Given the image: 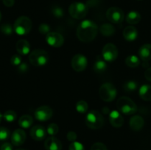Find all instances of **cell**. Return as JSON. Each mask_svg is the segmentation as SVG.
<instances>
[{"label":"cell","instance_id":"8992f818","mask_svg":"<svg viewBox=\"0 0 151 150\" xmlns=\"http://www.w3.org/2000/svg\"><path fill=\"white\" fill-rule=\"evenodd\" d=\"M99 95L100 98L106 102H110L114 100L117 95L116 88L113 84L106 82L100 86L99 89Z\"/></svg>","mask_w":151,"mask_h":150},{"label":"cell","instance_id":"4dcf8cb0","mask_svg":"<svg viewBox=\"0 0 151 150\" xmlns=\"http://www.w3.org/2000/svg\"><path fill=\"white\" fill-rule=\"evenodd\" d=\"M0 30L3 34L6 35H12L13 32V28L12 26L9 24H3L0 26Z\"/></svg>","mask_w":151,"mask_h":150},{"label":"cell","instance_id":"ee69618b","mask_svg":"<svg viewBox=\"0 0 151 150\" xmlns=\"http://www.w3.org/2000/svg\"><path fill=\"white\" fill-rule=\"evenodd\" d=\"M1 12H0V21H1Z\"/></svg>","mask_w":151,"mask_h":150},{"label":"cell","instance_id":"603a6c76","mask_svg":"<svg viewBox=\"0 0 151 150\" xmlns=\"http://www.w3.org/2000/svg\"><path fill=\"white\" fill-rule=\"evenodd\" d=\"M100 31L103 36L110 37L114 35L115 28L112 24L109 23L103 24L100 26Z\"/></svg>","mask_w":151,"mask_h":150},{"label":"cell","instance_id":"44dd1931","mask_svg":"<svg viewBox=\"0 0 151 150\" xmlns=\"http://www.w3.org/2000/svg\"><path fill=\"white\" fill-rule=\"evenodd\" d=\"M139 94L142 99L147 101H151V85H142L139 91Z\"/></svg>","mask_w":151,"mask_h":150},{"label":"cell","instance_id":"52a82bcc","mask_svg":"<svg viewBox=\"0 0 151 150\" xmlns=\"http://www.w3.org/2000/svg\"><path fill=\"white\" fill-rule=\"evenodd\" d=\"M69 13L72 18L80 20L86 16L88 13V6L79 1L73 2L69 6Z\"/></svg>","mask_w":151,"mask_h":150},{"label":"cell","instance_id":"74e56055","mask_svg":"<svg viewBox=\"0 0 151 150\" xmlns=\"http://www.w3.org/2000/svg\"><path fill=\"white\" fill-rule=\"evenodd\" d=\"M66 138H67L68 141H71V142H74V141H76L78 135H77L76 132H75L74 131H70L67 133Z\"/></svg>","mask_w":151,"mask_h":150},{"label":"cell","instance_id":"f546056e","mask_svg":"<svg viewBox=\"0 0 151 150\" xmlns=\"http://www.w3.org/2000/svg\"><path fill=\"white\" fill-rule=\"evenodd\" d=\"M47 134H49L51 136L57 135L58 132H59V126L58 125L55 123H51L48 125L47 128Z\"/></svg>","mask_w":151,"mask_h":150},{"label":"cell","instance_id":"7c38bea8","mask_svg":"<svg viewBox=\"0 0 151 150\" xmlns=\"http://www.w3.org/2000/svg\"><path fill=\"white\" fill-rule=\"evenodd\" d=\"M46 41L50 46L60 47L64 43V38L63 35L55 32H50L46 35Z\"/></svg>","mask_w":151,"mask_h":150},{"label":"cell","instance_id":"cb8c5ba5","mask_svg":"<svg viewBox=\"0 0 151 150\" xmlns=\"http://www.w3.org/2000/svg\"><path fill=\"white\" fill-rule=\"evenodd\" d=\"M32 124H33V119L29 115H24L21 116L19 120V126L24 129H27L30 127Z\"/></svg>","mask_w":151,"mask_h":150},{"label":"cell","instance_id":"7bdbcfd3","mask_svg":"<svg viewBox=\"0 0 151 150\" xmlns=\"http://www.w3.org/2000/svg\"><path fill=\"white\" fill-rule=\"evenodd\" d=\"M2 118H3V115H1V113H0V123H1V120H2Z\"/></svg>","mask_w":151,"mask_h":150},{"label":"cell","instance_id":"f1b7e54d","mask_svg":"<svg viewBox=\"0 0 151 150\" xmlns=\"http://www.w3.org/2000/svg\"><path fill=\"white\" fill-rule=\"evenodd\" d=\"M16 117H17V114H16V113L14 110H7V111L3 114V119H4L6 121L9 122V123H11V122L14 121L16 119Z\"/></svg>","mask_w":151,"mask_h":150},{"label":"cell","instance_id":"277c9868","mask_svg":"<svg viewBox=\"0 0 151 150\" xmlns=\"http://www.w3.org/2000/svg\"><path fill=\"white\" fill-rule=\"evenodd\" d=\"M32 26V23L31 19L27 16H22L16 20L13 29L19 35H25L30 32Z\"/></svg>","mask_w":151,"mask_h":150},{"label":"cell","instance_id":"7402d4cb","mask_svg":"<svg viewBox=\"0 0 151 150\" xmlns=\"http://www.w3.org/2000/svg\"><path fill=\"white\" fill-rule=\"evenodd\" d=\"M93 68H94V71L97 73H103L107 69V63L104 59L102 58L100 56H98L96 59Z\"/></svg>","mask_w":151,"mask_h":150},{"label":"cell","instance_id":"4316f807","mask_svg":"<svg viewBox=\"0 0 151 150\" xmlns=\"http://www.w3.org/2000/svg\"><path fill=\"white\" fill-rule=\"evenodd\" d=\"M137 87H138V84L137 82L134 80H129L124 83L123 89L126 92L132 93L137 89Z\"/></svg>","mask_w":151,"mask_h":150},{"label":"cell","instance_id":"bcb514c9","mask_svg":"<svg viewBox=\"0 0 151 150\" xmlns=\"http://www.w3.org/2000/svg\"><path fill=\"white\" fill-rule=\"evenodd\" d=\"M139 1H140V0H139Z\"/></svg>","mask_w":151,"mask_h":150},{"label":"cell","instance_id":"8fae6325","mask_svg":"<svg viewBox=\"0 0 151 150\" xmlns=\"http://www.w3.org/2000/svg\"><path fill=\"white\" fill-rule=\"evenodd\" d=\"M88 65V60L84 55L81 54H77L72 57V69L78 72H81L85 70Z\"/></svg>","mask_w":151,"mask_h":150},{"label":"cell","instance_id":"e575fe53","mask_svg":"<svg viewBox=\"0 0 151 150\" xmlns=\"http://www.w3.org/2000/svg\"><path fill=\"white\" fill-rule=\"evenodd\" d=\"M38 31L42 35H46L49 34L50 32V26H49L47 24H41L39 25V27H38Z\"/></svg>","mask_w":151,"mask_h":150},{"label":"cell","instance_id":"8d00e7d4","mask_svg":"<svg viewBox=\"0 0 151 150\" xmlns=\"http://www.w3.org/2000/svg\"><path fill=\"white\" fill-rule=\"evenodd\" d=\"M91 150H108V149L103 143L97 142L91 146Z\"/></svg>","mask_w":151,"mask_h":150},{"label":"cell","instance_id":"83f0119b","mask_svg":"<svg viewBox=\"0 0 151 150\" xmlns=\"http://www.w3.org/2000/svg\"><path fill=\"white\" fill-rule=\"evenodd\" d=\"M75 108L76 110L80 113H85L88 111V103L84 100H80L77 102L76 105H75Z\"/></svg>","mask_w":151,"mask_h":150},{"label":"cell","instance_id":"484cf974","mask_svg":"<svg viewBox=\"0 0 151 150\" xmlns=\"http://www.w3.org/2000/svg\"><path fill=\"white\" fill-rule=\"evenodd\" d=\"M125 63L130 68H137L139 66L140 60L137 56L130 55L125 59Z\"/></svg>","mask_w":151,"mask_h":150},{"label":"cell","instance_id":"6da1fadb","mask_svg":"<svg viewBox=\"0 0 151 150\" xmlns=\"http://www.w3.org/2000/svg\"><path fill=\"white\" fill-rule=\"evenodd\" d=\"M98 26L91 20H84L78 25L77 36L83 43L91 42L98 33Z\"/></svg>","mask_w":151,"mask_h":150},{"label":"cell","instance_id":"1f68e13d","mask_svg":"<svg viewBox=\"0 0 151 150\" xmlns=\"http://www.w3.org/2000/svg\"><path fill=\"white\" fill-rule=\"evenodd\" d=\"M10 135V130L7 128L1 126L0 127V141H6L9 138Z\"/></svg>","mask_w":151,"mask_h":150},{"label":"cell","instance_id":"b9f144b4","mask_svg":"<svg viewBox=\"0 0 151 150\" xmlns=\"http://www.w3.org/2000/svg\"><path fill=\"white\" fill-rule=\"evenodd\" d=\"M145 77L146 78V79L151 82V67L147 68L146 69V71H145Z\"/></svg>","mask_w":151,"mask_h":150},{"label":"cell","instance_id":"d4e9b609","mask_svg":"<svg viewBox=\"0 0 151 150\" xmlns=\"http://www.w3.org/2000/svg\"><path fill=\"white\" fill-rule=\"evenodd\" d=\"M141 20V15L137 11H131L126 16V21L130 24H137Z\"/></svg>","mask_w":151,"mask_h":150},{"label":"cell","instance_id":"836d02e7","mask_svg":"<svg viewBox=\"0 0 151 150\" xmlns=\"http://www.w3.org/2000/svg\"><path fill=\"white\" fill-rule=\"evenodd\" d=\"M69 150H85V148L81 143L78 141H74L69 145Z\"/></svg>","mask_w":151,"mask_h":150},{"label":"cell","instance_id":"7a4b0ae2","mask_svg":"<svg viewBox=\"0 0 151 150\" xmlns=\"http://www.w3.org/2000/svg\"><path fill=\"white\" fill-rule=\"evenodd\" d=\"M116 107L120 113L125 115H133L137 111V106L132 99L127 96L118 99Z\"/></svg>","mask_w":151,"mask_h":150},{"label":"cell","instance_id":"ba28073f","mask_svg":"<svg viewBox=\"0 0 151 150\" xmlns=\"http://www.w3.org/2000/svg\"><path fill=\"white\" fill-rule=\"evenodd\" d=\"M118 57V49L111 43L106 44L102 50V57L106 62H113Z\"/></svg>","mask_w":151,"mask_h":150},{"label":"cell","instance_id":"4fadbf2b","mask_svg":"<svg viewBox=\"0 0 151 150\" xmlns=\"http://www.w3.org/2000/svg\"><path fill=\"white\" fill-rule=\"evenodd\" d=\"M47 129L41 125H35L30 129V136L35 141H41L47 136Z\"/></svg>","mask_w":151,"mask_h":150},{"label":"cell","instance_id":"d6986e66","mask_svg":"<svg viewBox=\"0 0 151 150\" xmlns=\"http://www.w3.org/2000/svg\"><path fill=\"white\" fill-rule=\"evenodd\" d=\"M139 56L144 62L151 60V44H147L142 46L139 49Z\"/></svg>","mask_w":151,"mask_h":150},{"label":"cell","instance_id":"5bb4252c","mask_svg":"<svg viewBox=\"0 0 151 150\" xmlns=\"http://www.w3.org/2000/svg\"><path fill=\"white\" fill-rule=\"evenodd\" d=\"M27 135L22 129H17L11 135V143L13 146H19L25 142Z\"/></svg>","mask_w":151,"mask_h":150},{"label":"cell","instance_id":"d590c367","mask_svg":"<svg viewBox=\"0 0 151 150\" xmlns=\"http://www.w3.org/2000/svg\"><path fill=\"white\" fill-rule=\"evenodd\" d=\"M22 57L19 55H17V54H14L10 58V63H11L12 65L16 66H19V65L22 63Z\"/></svg>","mask_w":151,"mask_h":150},{"label":"cell","instance_id":"60d3db41","mask_svg":"<svg viewBox=\"0 0 151 150\" xmlns=\"http://www.w3.org/2000/svg\"><path fill=\"white\" fill-rule=\"evenodd\" d=\"M3 4L7 7H13L15 4V0H2Z\"/></svg>","mask_w":151,"mask_h":150},{"label":"cell","instance_id":"ffe728a7","mask_svg":"<svg viewBox=\"0 0 151 150\" xmlns=\"http://www.w3.org/2000/svg\"><path fill=\"white\" fill-rule=\"evenodd\" d=\"M122 35L126 41H134L137 39V36H138V32L134 26H128L124 29Z\"/></svg>","mask_w":151,"mask_h":150},{"label":"cell","instance_id":"9a60e30c","mask_svg":"<svg viewBox=\"0 0 151 150\" xmlns=\"http://www.w3.org/2000/svg\"><path fill=\"white\" fill-rule=\"evenodd\" d=\"M44 147L46 150H61L62 144L58 138L51 136L45 140Z\"/></svg>","mask_w":151,"mask_h":150},{"label":"cell","instance_id":"e0dca14e","mask_svg":"<svg viewBox=\"0 0 151 150\" xmlns=\"http://www.w3.org/2000/svg\"><path fill=\"white\" fill-rule=\"evenodd\" d=\"M130 127L134 131H139L143 128L145 124V121L142 116L136 115L132 116L130 119Z\"/></svg>","mask_w":151,"mask_h":150},{"label":"cell","instance_id":"f6af8a7d","mask_svg":"<svg viewBox=\"0 0 151 150\" xmlns=\"http://www.w3.org/2000/svg\"><path fill=\"white\" fill-rule=\"evenodd\" d=\"M16 150H25V149H16Z\"/></svg>","mask_w":151,"mask_h":150},{"label":"cell","instance_id":"5b68a950","mask_svg":"<svg viewBox=\"0 0 151 150\" xmlns=\"http://www.w3.org/2000/svg\"><path fill=\"white\" fill-rule=\"evenodd\" d=\"M49 54L45 50L37 49L29 54V61L35 66H43L48 63Z\"/></svg>","mask_w":151,"mask_h":150},{"label":"cell","instance_id":"30bf717a","mask_svg":"<svg viewBox=\"0 0 151 150\" xmlns=\"http://www.w3.org/2000/svg\"><path fill=\"white\" fill-rule=\"evenodd\" d=\"M52 115V109L47 105H43L38 107L34 112L35 118L39 121H46L50 120Z\"/></svg>","mask_w":151,"mask_h":150},{"label":"cell","instance_id":"3957f363","mask_svg":"<svg viewBox=\"0 0 151 150\" xmlns=\"http://www.w3.org/2000/svg\"><path fill=\"white\" fill-rule=\"evenodd\" d=\"M85 122L86 126L90 129H98L104 124V118L97 110H91L86 116Z\"/></svg>","mask_w":151,"mask_h":150},{"label":"cell","instance_id":"9c48e42d","mask_svg":"<svg viewBox=\"0 0 151 150\" xmlns=\"http://www.w3.org/2000/svg\"><path fill=\"white\" fill-rule=\"evenodd\" d=\"M106 18L111 23L120 24L124 19V12L119 7H111L106 11Z\"/></svg>","mask_w":151,"mask_h":150},{"label":"cell","instance_id":"ab89813d","mask_svg":"<svg viewBox=\"0 0 151 150\" xmlns=\"http://www.w3.org/2000/svg\"><path fill=\"white\" fill-rule=\"evenodd\" d=\"M28 70V65L26 63H22L19 66V71L21 73H24Z\"/></svg>","mask_w":151,"mask_h":150},{"label":"cell","instance_id":"d6a6232c","mask_svg":"<svg viewBox=\"0 0 151 150\" xmlns=\"http://www.w3.org/2000/svg\"><path fill=\"white\" fill-rule=\"evenodd\" d=\"M52 13L53 16L55 18H62L64 15V12H63V10L59 6H54L52 7Z\"/></svg>","mask_w":151,"mask_h":150},{"label":"cell","instance_id":"2e32d148","mask_svg":"<svg viewBox=\"0 0 151 150\" xmlns=\"http://www.w3.org/2000/svg\"><path fill=\"white\" fill-rule=\"evenodd\" d=\"M109 121L114 127L119 128L123 125L124 119L119 111L113 110L109 114Z\"/></svg>","mask_w":151,"mask_h":150},{"label":"cell","instance_id":"ac0fdd59","mask_svg":"<svg viewBox=\"0 0 151 150\" xmlns=\"http://www.w3.org/2000/svg\"><path fill=\"white\" fill-rule=\"evenodd\" d=\"M16 49L19 54L22 55H27L30 51V44L27 40L21 39L16 43Z\"/></svg>","mask_w":151,"mask_h":150},{"label":"cell","instance_id":"f35d334b","mask_svg":"<svg viewBox=\"0 0 151 150\" xmlns=\"http://www.w3.org/2000/svg\"><path fill=\"white\" fill-rule=\"evenodd\" d=\"M0 150H13V144L8 142L4 143L0 147Z\"/></svg>","mask_w":151,"mask_h":150}]
</instances>
